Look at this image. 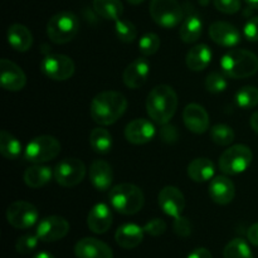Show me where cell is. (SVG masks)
<instances>
[{
  "label": "cell",
  "mask_w": 258,
  "mask_h": 258,
  "mask_svg": "<svg viewBox=\"0 0 258 258\" xmlns=\"http://www.w3.org/2000/svg\"><path fill=\"white\" fill-rule=\"evenodd\" d=\"M203 33V23L196 15H190L181 23L179 35L184 43H194L201 38Z\"/></svg>",
  "instance_id": "cell-29"
},
{
  "label": "cell",
  "mask_w": 258,
  "mask_h": 258,
  "mask_svg": "<svg viewBox=\"0 0 258 258\" xmlns=\"http://www.w3.org/2000/svg\"><path fill=\"white\" fill-rule=\"evenodd\" d=\"M115 30L116 35L118 39L123 43H131L135 40L136 35H138V29H136L135 24L128 20L117 19L115 22Z\"/></svg>",
  "instance_id": "cell-35"
},
{
  "label": "cell",
  "mask_w": 258,
  "mask_h": 258,
  "mask_svg": "<svg viewBox=\"0 0 258 258\" xmlns=\"http://www.w3.org/2000/svg\"><path fill=\"white\" fill-rule=\"evenodd\" d=\"M112 224V212L105 203H98L90 211L87 217V226L93 233L103 234Z\"/></svg>",
  "instance_id": "cell-20"
},
{
  "label": "cell",
  "mask_w": 258,
  "mask_h": 258,
  "mask_svg": "<svg viewBox=\"0 0 258 258\" xmlns=\"http://www.w3.org/2000/svg\"><path fill=\"white\" fill-rule=\"evenodd\" d=\"M237 105L244 110L256 107L258 105V88L254 86H246L242 87L236 95Z\"/></svg>",
  "instance_id": "cell-33"
},
{
  "label": "cell",
  "mask_w": 258,
  "mask_h": 258,
  "mask_svg": "<svg viewBox=\"0 0 258 258\" xmlns=\"http://www.w3.org/2000/svg\"><path fill=\"white\" fill-rule=\"evenodd\" d=\"M183 120L186 128L194 134H204L209 128L208 112L198 103H189L184 108Z\"/></svg>",
  "instance_id": "cell-18"
},
{
  "label": "cell",
  "mask_w": 258,
  "mask_h": 258,
  "mask_svg": "<svg viewBox=\"0 0 258 258\" xmlns=\"http://www.w3.org/2000/svg\"><path fill=\"white\" fill-rule=\"evenodd\" d=\"M221 67L224 75L234 80L248 78L258 71V57L251 50L231 49L222 57Z\"/></svg>",
  "instance_id": "cell-3"
},
{
  "label": "cell",
  "mask_w": 258,
  "mask_h": 258,
  "mask_svg": "<svg viewBox=\"0 0 258 258\" xmlns=\"http://www.w3.org/2000/svg\"><path fill=\"white\" fill-rule=\"evenodd\" d=\"M127 108V100L117 91H103L95 96L91 102V117L98 125L108 126L115 123Z\"/></svg>",
  "instance_id": "cell-1"
},
{
  "label": "cell",
  "mask_w": 258,
  "mask_h": 258,
  "mask_svg": "<svg viewBox=\"0 0 258 258\" xmlns=\"http://www.w3.org/2000/svg\"><path fill=\"white\" fill-rule=\"evenodd\" d=\"M144 193L139 186L130 183L118 184L110 191V203L113 209L125 216H133L144 207Z\"/></svg>",
  "instance_id": "cell-4"
},
{
  "label": "cell",
  "mask_w": 258,
  "mask_h": 258,
  "mask_svg": "<svg viewBox=\"0 0 258 258\" xmlns=\"http://www.w3.org/2000/svg\"><path fill=\"white\" fill-rule=\"evenodd\" d=\"M209 37L216 44L226 48L238 45L242 38L239 30L227 22H214L209 27Z\"/></svg>",
  "instance_id": "cell-15"
},
{
  "label": "cell",
  "mask_w": 258,
  "mask_h": 258,
  "mask_svg": "<svg viewBox=\"0 0 258 258\" xmlns=\"http://www.w3.org/2000/svg\"><path fill=\"white\" fill-rule=\"evenodd\" d=\"M249 125H251L252 130H253L254 133L258 134V111H257V112H254L253 115L251 116V120H249Z\"/></svg>",
  "instance_id": "cell-46"
},
{
  "label": "cell",
  "mask_w": 258,
  "mask_h": 258,
  "mask_svg": "<svg viewBox=\"0 0 258 258\" xmlns=\"http://www.w3.org/2000/svg\"><path fill=\"white\" fill-rule=\"evenodd\" d=\"M174 232L179 237H189L191 233V223L188 218L180 216L179 218L174 219Z\"/></svg>",
  "instance_id": "cell-41"
},
{
  "label": "cell",
  "mask_w": 258,
  "mask_h": 258,
  "mask_svg": "<svg viewBox=\"0 0 258 258\" xmlns=\"http://www.w3.org/2000/svg\"><path fill=\"white\" fill-rule=\"evenodd\" d=\"M158 202L164 213L174 219L179 218L185 208L184 194L176 186H165L159 193Z\"/></svg>",
  "instance_id": "cell-14"
},
{
  "label": "cell",
  "mask_w": 258,
  "mask_h": 258,
  "mask_svg": "<svg viewBox=\"0 0 258 258\" xmlns=\"http://www.w3.org/2000/svg\"><path fill=\"white\" fill-rule=\"evenodd\" d=\"M54 179L59 185L64 188L76 186L85 179L86 176V165L83 161L76 158L63 159L62 161L55 165L54 168Z\"/></svg>",
  "instance_id": "cell-9"
},
{
  "label": "cell",
  "mask_w": 258,
  "mask_h": 258,
  "mask_svg": "<svg viewBox=\"0 0 258 258\" xmlns=\"http://www.w3.org/2000/svg\"><path fill=\"white\" fill-rule=\"evenodd\" d=\"M75 62L64 54H48L40 63V70L53 81H66L75 73Z\"/></svg>",
  "instance_id": "cell-11"
},
{
  "label": "cell",
  "mask_w": 258,
  "mask_h": 258,
  "mask_svg": "<svg viewBox=\"0 0 258 258\" xmlns=\"http://www.w3.org/2000/svg\"><path fill=\"white\" fill-rule=\"evenodd\" d=\"M213 4L218 12L224 14H234L241 9V0H213Z\"/></svg>",
  "instance_id": "cell-39"
},
{
  "label": "cell",
  "mask_w": 258,
  "mask_h": 258,
  "mask_svg": "<svg viewBox=\"0 0 258 258\" xmlns=\"http://www.w3.org/2000/svg\"><path fill=\"white\" fill-rule=\"evenodd\" d=\"M244 2H246L248 7L253 8V9H258V0H244Z\"/></svg>",
  "instance_id": "cell-48"
},
{
  "label": "cell",
  "mask_w": 258,
  "mask_h": 258,
  "mask_svg": "<svg viewBox=\"0 0 258 258\" xmlns=\"http://www.w3.org/2000/svg\"><path fill=\"white\" fill-rule=\"evenodd\" d=\"M144 228L135 223H126L118 227L115 233L116 243L125 249L136 248L144 239Z\"/></svg>",
  "instance_id": "cell-22"
},
{
  "label": "cell",
  "mask_w": 258,
  "mask_h": 258,
  "mask_svg": "<svg viewBox=\"0 0 258 258\" xmlns=\"http://www.w3.org/2000/svg\"><path fill=\"white\" fill-rule=\"evenodd\" d=\"M38 241H40V239L38 238L37 234H24V236L18 238L15 249L20 254H29L37 248Z\"/></svg>",
  "instance_id": "cell-38"
},
{
  "label": "cell",
  "mask_w": 258,
  "mask_h": 258,
  "mask_svg": "<svg viewBox=\"0 0 258 258\" xmlns=\"http://www.w3.org/2000/svg\"><path fill=\"white\" fill-rule=\"evenodd\" d=\"M0 82L7 91L17 92L27 85V76L22 68L9 59L0 60Z\"/></svg>",
  "instance_id": "cell-13"
},
{
  "label": "cell",
  "mask_w": 258,
  "mask_h": 258,
  "mask_svg": "<svg viewBox=\"0 0 258 258\" xmlns=\"http://www.w3.org/2000/svg\"><path fill=\"white\" fill-rule=\"evenodd\" d=\"M33 258H54V256L52 253H48V252H39Z\"/></svg>",
  "instance_id": "cell-47"
},
{
  "label": "cell",
  "mask_w": 258,
  "mask_h": 258,
  "mask_svg": "<svg viewBox=\"0 0 258 258\" xmlns=\"http://www.w3.org/2000/svg\"><path fill=\"white\" fill-rule=\"evenodd\" d=\"M39 218V212L34 204L18 201L10 204L7 209L8 223L17 229H28L34 226Z\"/></svg>",
  "instance_id": "cell-10"
},
{
  "label": "cell",
  "mask_w": 258,
  "mask_h": 258,
  "mask_svg": "<svg viewBox=\"0 0 258 258\" xmlns=\"http://www.w3.org/2000/svg\"><path fill=\"white\" fill-rule=\"evenodd\" d=\"M70 232L67 219L59 216H49L38 223L35 234L42 242H55L64 238Z\"/></svg>",
  "instance_id": "cell-12"
},
{
  "label": "cell",
  "mask_w": 258,
  "mask_h": 258,
  "mask_svg": "<svg viewBox=\"0 0 258 258\" xmlns=\"http://www.w3.org/2000/svg\"><path fill=\"white\" fill-rule=\"evenodd\" d=\"M127 2L130 3V4H133V5H139V4H141L144 0H127Z\"/></svg>",
  "instance_id": "cell-49"
},
{
  "label": "cell",
  "mask_w": 258,
  "mask_h": 258,
  "mask_svg": "<svg viewBox=\"0 0 258 258\" xmlns=\"http://www.w3.org/2000/svg\"><path fill=\"white\" fill-rule=\"evenodd\" d=\"M188 176L197 183H204L214 176V164L207 158L194 159L188 165Z\"/></svg>",
  "instance_id": "cell-26"
},
{
  "label": "cell",
  "mask_w": 258,
  "mask_h": 258,
  "mask_svg": "<svg viewBox=\"0 0 258 258\" xmlns=\"http://www.w3.org/2000/svg\"><path fill=\"white\" fill-rule=\"evenodd\" d=\"M227 76L222 75L219 72H212L207 76L206 78V88L211 93H219L223 92L228 86L227 82Z\"/></svg>",
  "instance_id": "cell-37"
},
{
  "label": "cell",
  "mask_w": 258,
  "mask_h": 258,
  "mask_svg": "<svg viewBox=\"0 0 258 258\" xmlns=\"http://www.w3.org/2000/svg\"><path fill=\"white\" fill-rule=\"evenodd\" d=\"M212 57H213V53H212L211 48L208 45L198 44L189 50L188 54H186L185 62L189 70L201 72V71L206 70L208 67L209 63L212 62Z\"/></svg>",
  "instance_id": "cell-25"
},
{
  "label": "cell",
  "mask_w": 258,
  "mask_h": 258,
  "mask_svg": "<svg viewBox=\"0 0 258 258\" xmlns=\"http://www.w3.org/2000/svg\"><path fill=\"white\" fill-rule=\"evenodd\" d=\"M93 9L106 20L120 19L123 12L122 3L120 0H93Z\"/></svg>",
  "instance_id": "cell-28"
},
{
  "label": "cell",
  "mask_w": 258,
  "mask_h": 258,
  "mask_svg": "<svg viewBox=\"0 0 258 258\" xmlns=\"http://www.w3.org/2000/svg\"><path fill=\"white\" fill-rule=\"evenodd\" d=\"M234 193H236V189H234L233 181L227 176H216L212 179L209 184V196L212 201L221 206L231 203L234 199Z\"/></svg>",
  "instance_id": "cell-21"
},
{
  "label": "cell",
  "mask_w": 258,
  "mask_h": 258,
  "mask_svg": "<svg viewBox=\"0 0 258 258\" xmlns=\"http://www.w3.org/2000/svg\"><path fill=\"white\" fill-rule=\"evenodd\" d=\"M144 231L153 237H159L165 233L166 223L160 218H154L144 226Z\"/></svg>",
  "instance_id": "cell-40"
},
{
  "label": "cell",
  "mask_w": 258,
  "mask_h": 258,
  "mask_svg": "<svg viewBox=\"0 0 258 258\" xmlns=\"http://www.w3.org/2000/svg\"><path fill=\"white\" fill-rule=\"evenodd\" d=\"M155 126L146 118H135L125 127V138L134 145H143L153 140Z\"/></svg>",
  "instance_id": "cell-17"
},
{
  "label": "cell",
  "mask_w": 258,
  "mask_h": 258,
  "mask_svg": "<svg viewBox=\"0 0 258 258\" xmlns=\"http://www.w3.org/2000/svg\"><path fill=\"white\" fill-rule=\"evenodd\" d=\"M160 38L155 33H146L139 40V49H140L141 54L149 57V55L155 54L160 48Z\"/></svg>",
  "instance_id": "cell-36"
},
{
  "label": "cell",
  "mask_w": 258,
  "mask_h": 258,
  "mask_svg": "<svg viewBox=\"0 0 258 258\" xmlns=\"http://www.w3.org/2000/svg\"><path fill=\"white\" fill-rule=\"evenodd\" d=\"M188 258H213V257H212V253L208 251V249L201 247V248H196L193 252H190Z\"/></svg>",
  "instance_id": "cell-45"
},
{
  "label": "cell",
  "mask_w": 258,
  "mask_h": 258,
  "mask_svg": "<svg viewBox=\"0 0 258 258\" xmlns=\"http://www.w3.org/2000/svg\"><path fill=\"white\" fill-rule=\"evenodd\" d=\"M0 153L5 159L15 160L22 154V144L8 131L0 133Z\"/></svg>",
  "instance_id": "cell-30"
},
{
  "label": "cell",
  "mask_w": 258,
  "mask_h": 258,
  "mask_svg": "<svg viewBox=\"0 0 258 258\" xmlns=\"http://www.w3.org/2000/svg\"><path fill=\"white\" fill-rule=\"evenodd\" d=\"M8 43L17 52H27L33 44V35L30 30L23 24H13L8 28Z\"/></svg>",
  "instance_id": "cell-24"
},
{
  "label": "cell",
  "mask_w": 258,
  "mask_h": 258,
  "mask_svg": "<svg viewBox=\"0 0 258 258\" xmlns=\"http://www.w3.org/2000/svg\"><path fill=\"white\" fill-rule=\"evenodd\" d=\"M178 108V96L173 87L160 85L154 87L146 98V111L154 122L165 125L173 118Z\"/></svg>",
  "instance_id": "cell-2"
},
{
  "label": "cell",
  "mask_w": 258,
  "mask_h": 258,
  "mask_svg": "<svg viewBox=\"0 0 258 258\" xmlns=\"http://www.w3.org/2000/svg\"><path fill=\"white\" fill-rule=\"evenodd\" d=\"M224 258H253L251 248L242 238H234L227 243L223 251Z\"/></svg>",
  "instance_id": "cell-32"
},
{
  "label": "cell",
  "mask_w": 258,
  "mask_h": 258,
  "mask_svg": "<svg viewBox=\"0 0 258 258\" xmlns=\"http://www.w3.org/2000/svg\"><path fill=\"white\" fill-rule=\"evenodd\" d=\"M253 159V153L247 145H233L219 158V169L227 175H236L246 171Z\"/></svg>",
  "instance_id": "cell-6"
},
{
  "label": "cell",
  "mask_w": 258,
  "mask_h": 258,
  "mask_svg": "<svg viewBox=\"0 0 258 258\" xmlns=\"http://www.w3.org/2000/svg\"><path fill=\"white\" fill-rule=\"evenodd\" d=\"M60 153V143L49 135L37 136L25 148L24 158L34 164L47 163L57 158Z\"/></svg>",
  "instance_id": "cell-7"
},
{
  "label": "cell",
  "mask_w": 258,
  "mask_h": 258,
  "mask_svg": "<svg viewBox=\"0 0 258 258\" xmlns=\"http://www.w3.org/2000/svg\"><path fill=\"white\" fill-rule=\"evenodd\" d=\"M91 184L97 190H107L113 180V173L110 164L103 160H95L90 168Z\"/></svg>",
  "instance_id": "cell-23"
},
{
  "label": "cell",
  "mask_w": 258,
  "mask_h": 258,
  "mask_svg": "<svg viewBox=\"0 0 258 258\" xmlns=\"http://www.w3.org/2000/svg\"><path fill=\"white\" fill-rule=\"evenodd\" d=\"M80 20L73 13L60 12L53 15L47 24V35L55 44H66L77 35Z\"/></svg>",
  "instance_id": "cell-5"
},
{
  "label": "cell",
  "mask_w": 258,
  "mask_h": 258,
  "mask_svg": "<svg viewBox=\"0 0 258 258\" xmlns=\"http://www.w3.org/2000/svg\"><path fill=\"white\" fill-rule=\"evenodd\" d=\"M243 34L249 42H258V17H253L246 23Z\"/></svg>",
  "instance_id": "cell-42"
},
{
  "label": "cell",
  "mask_w": 258,
  "mask_h": 258,
  "mask_svg": "<svg viewBox=\"0 0 258 258\" xmlns=\"http://www.w3.org/2000/svg\"><path fill=\"white\" fill-rule=\"evenodd\" d=\"M150 73V63L145 58H138L125 68L122 75L123 83L128 88L138 90L146 82Z\"/></svg>",
  "instance_id": "cell-19"
},
{
  "label": "cell",
  "mask_w": 258,
  "mask_h": 258,
  "mask_svg": "<svg viewBox=\"0 0 258 258\" xmlns=\"http://www.w3.org/2000/svg\"><path fill=\"white\" fill-rule=\"evenodd\" d=\"M91 148L98 154H106L112 148V136L106 128L96 127L90 135Z\"/></svg>",
  "instance_id": "cell-31"
},
{
  "label": "cell",
  "mask_w": 258,
  "mask_h": 258,
  "mask_svg": "<svg viewBox=\"0 0 258 258\" xmlns=\"http://www.w3.org/2000/svg\"><path fill=\"white\" fill-rule=\"evenodd\" d=\"M247 238L251 242L253 246L258 247V223L252 224L248 228V232H247Z\"/></svg>",
  "instance_id": "cell-44"
},
{
  "label": "cell",
  "mask_w": 258,
  "mask_h": 258,
  "mask_svg": "<svg viewBox=\"0 0 258 258\" xmlns=\"http://www.w3.org/2000/svg\"><path fill=\"white\" fill-rule=\"evenodd\" d=\"M211 139L217 145H231L234 140V131L231 126L218 123V125H214L211 128Z\"/></svg>",
  "instance_id": "cell-34"
},
{
  "label": "cell",
  "mask_w": 258,
  "mask_h": 258,
  "mask_svg": "<svg viewBox=\"0 0 258 258\" xmlns=\"http://www.w3.org/2000/svg\"><path fill=\"white\" fill-rule=\"evenodd\" d=\"M149 10L154 22L165 29L178 27L183 20V9L176 0H151Z\"/></svg>",
  "instance_id": "cell-8"
},
{
  "label": "cell",
  "mask_w": 258,
  "mask_h": 258,
  "mask_svg": "<svg viewBox=\"0 0 258 258\" xmlns=\"http://www.w3.org/2000/svg\"><path fill=\"white\" fill-rule=\"evenodd\" d=\"M53 175H54V173L50 170V168L37 164V165L30 166V168H28L25 170L24 183L29 188L37 189L45 185L47 183H49Z\"/></svg>",
  "instance_id": "cell-27"
},
{
  "label": "cell",
  "mask_w": 258,
  "mask_h": 258,
  "mask_svg": "<svg viewBox=\"0 0 258 258\" xmlns=\"http://www.w3.org/2000/svg\"><path fill=\"white\" fill-rule=\"evenodd\" d=\"M160 135H161V138H163V140L169 141V143H170V141H174L176 138H178V133H176L175 127H174V126L166 125V123L164 125Z\"/></svg>",
  "instance_id": "cell-43"
},
{
  "label": "cell",
  "mask_w": 258,
  "mask_h": 258,
  "mask_svg": "<svg viewBox=\"0 0 258 258\" xmlns=\"http://www.w3.org/2000/svg\"><path fill=\"white\" fill-rule=\"evenodd\" d=\"M77 258H113L112 249L105 242L92 237H86L75 246Z\"/></svg>",
  "instance_id": "cell-16"
}]
</instances>
